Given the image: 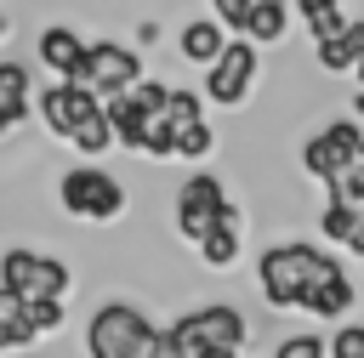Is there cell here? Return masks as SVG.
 <instances>
[{"instance_id": "6da1fadb", "label": "cell", "mask_w": 364, "mask_h": 358, "mask_svg": "<svg viewBox=\"0 0 364 358\" xmlns=\"http://www.w3.org/2000/svg\"><path fill=\"white\" fill-rule=\"evenodd\" d=\"M330 273H341V261L330 256V250H318V244H301V239H290V244H267L262 256H256V284H262V295H267V307H301V295L318 284V278H330Z\"/></svg>"}, {"instance_id": "7a4b0ae2", "label": "cell", "mask_w": 364, "mask_h": 358, "mask_svg": "<svg viewBox=\"0 0 364 358\" xmlns=\"http://www.w3.org/2000/svg\"><path fill=\"white\" fill-rule=\"evenodd\" d=\"M154 335V318L131 301H102L85 318V358H142Z\"/></svg>"}, {"instance_id": "3957f363", "label": "cell", "mask_w": 364, "mask_h": 358, "mask_svg": "<svg viewBox=\"0 0 364 358\" xmlns=\"http://www.w3.org/2000/svg\"><path fill=\"white\" fill-rule=\"evenodd\" d=\"M57 205L74 222H114V216H125V188L102 165H74L57 176Z\"/></svg>"}, {"instance_id": "277c9868", "label": "cell", "mask_w": 364, "mask_h": 358, "mask_svg": "<svg viewBox=\"0 0 364 358\" xmlns=\"http://www.w3.org/2000/svg\"><path fill=\"white\" fill-rule=\"evenodd\" d=\"M228 216H239L233 210V199H228V188L210 176V170H199V176H188L182 188H176V233L188 239V244H199L216 222H228Z\"/></svg>"}, {"instance_id": "5b68a950", "label": "cell", "mask_w": 364, "mask_h": 358, "mask_svg": "<svg viewBox=\"0 0 364 358\" xmlns=\"http://www.w3.org/2000/svg\"><path fill=\"white\" fill-rule=\"evenodd\" d=\"M0 284L17 295H68V261L28 250V244H6L0 250Z\"/></svg>"}, {"instance_id": "8992f818", "label": "cell", "mask_w": 364, "mask_h": 358, "mask_svg": "<svg viewBox=\"0 0 364 358\" xmlns=\"http://www.w3.org/2000/svg\"><path fill=\"white\" fill-rule=\"evenodd\" d=\"M358 153H364V131H358V119H336V125H324L318 136L301 142V170L318 176V182H330V176L353 170Z\"/></svg>"}, {"instance_id": "52a82bcc", "label": "cell", "mask_w": 364, "mask_h": 358, "mask_svg": "<svg viewBox=\"0 0 364 358\" xmlns=\"http://www.w3.org/2000/svg\"><path fill=\"white\" fill-rule=\"evenodd\" d=\"M250 85H256V45L250 40H228L222 57L205 68V97L216 108H239L250 97Z\"/></svg>"}, {"instance_id": "ba28073f", "label": "cell", "mask_w": 364, "mask_h": 358, "mask_svg": "<svg viewBox=\"0 0 364 358\" xmlns=\"http://www.w3.org/2000/svg\"><path fill=\"white\" fill-rule=\"evenodd\" d=\"M97 108H102V97H97L91 85H74V80H51V85L34 97V114L46 119L51 136H74Z\"/></svg>"}, {"instance_id": "9c48e42d", "label": "cell", "mask_w": 364, "mask_h": 358, "mask_svg": "<svg viewBox=\"0 0 364 358\" xmlns=\"http://www.w3.org/2000/svg\"><path fill=\"white\" fill-rule=\"evenodd\" d=\"M136 80H142V57L131 45H119V40H91L85 45V85L97 97H119Z\"/></svg>"}, {"instance_id": "30bf717a", "label": "cell", "mask_w": 364, "mask_h": 358, "mask_svg": "<svg viewBox=\"0 0 364 358\" xmlns=\"http://www.w3.org/2000/svg\"><path fill=\"white\" fill-rule=\"evenodd\" d=\"M176 335L188 341V352H193V347H245V341H250V324H245L239 307L210 301V307L182 313V318H176Z\"/></svg>"}, {"instance_id": "8fae6325", "label": "cell", "mask_w": 364, "mask_h": 358, "mask_svg": "<svg viewBox=\"0 0 364 358\" xmlns=\"http://www.w3.org/2000/svg\"><path fill=\"white\" fill-rule=\"evenodd\" d=\"M34 51H40V63H46L57 80H74V85H85V40H80L68 23H51V28H40Z\"/></svg>"}, {"instance_id": "7c38bea8", "label": "cell", "mask_w": 364, "mask_h": 358, "mask_svg": "<svg viewBox=\"0 0 364 358\" xmlns=\"http://www.w3.org/2000/svg\"><path fill=\"white\" fill-rule=\"evenodd\" d=\"M222 45H228V28H222L216 17H193V23H182V34H176L182 63H199V68H210V63L222 57Z\"/></svg>"}, {"instance_id": "4fadbf2b", "label": "cell", "mask_w": 364, "mask_h": 358, "mask_svg": "<svg viewBox=\"0 0 364 358\" xmlns=\"http://www.w3.org/2000/svg\"><path fill=\"white\" fill-rule=\"evenodd\" d=\"M318 63H324L330 74H353V68L364 63V17H347L341 34L318 40Z\"/></svg>"}, {"instance_id": "5bb4252c", "label": "cell", "mask_w": 364, "mask_h": 358, "mask_svg": "<svg viewBox=\"0 0 364 358\" xmlns=\"http://www.w3.org/2000/svg\"><path fill=\"white\" fill-rule=\"evenodd\" d=\"M353 301H358L353 278H347V273H330V278H318V284L301 295V313H313V318H341Z\"/></svg>"}, {"instance_id": "9a60e30c", "label": "cell", "mask_w": 364, "mask_h": 358, "mask_svg": "<svg viewBox=\"0 0 364 358\" xmlns=\"http://www.w3.org/2000/svg\"><path fill=\"white\" fill-rule=\"evenodd\" d=\"M284 28H290V6L284 0H250V17H245V40L250 45H273V40H284Z\"/></svg>"}, {"instance_id": "2e32d148", "label": "cell", "mask_w": 364, "mask_h": 358, "mask_svg": "<svg viewBox=\"0 0 364 358\" xmlns=\"http://www.w3.org/2000/svg\"><path fill=\"white\" fill-rule=\"evenodd\" d=\"M199 256H205V267H233V261H239V216L216 222V227L199 239Z\"/></svg>"}, {"instance_id": "e0dca14e", "label": "cell", "mask_w": 364, "mask_h": 358, "mask_svg": "<svg viewBox=\"0 0 364 358\" xmlns=\"http://www.w3.org/2000/svg\"><path fill=\"white\" fill-rule=\"evenodd\" d=\"M296 17L307 23V34H313V40H330V34H341V28H347L341 0H296Z\"/></svg>"}, {"instance_id": "ac0fdd59", "label": "cell", "mask_w": 364, "mask_h": 358, "mask_svg": "<svg viewBox=\"0 0 364 358\" xmlns=\"http://www.w3.org/2000/svg\"><path fill=\"white\" fill-rule=\"evenodd\" d=\"M23 318H28V330L46 341L51 330H63L68 313H63V295H23Z\"/></svg>"}, {"instance_id": "d6986e66", "label": "cell", "mask_w": 364, "mask_h": 358, "mask_svg": "<svg viewBox=\"0 0 364 358\" xmlns=\"http://www.w3.org/2000/svg\"><path fill=\"white\" fill-rule=\"evenodd\" d=\"M68 142H74L80 153H108V148H114V125H108V114L97 108V114H91V119H85V125H80Z\"/></svg>"}, {"instance_id": "ffe728a7", "label": "cell", "mask_w": 364, "mask_h": 358, "mask_svg": "<svg viewBox=\"0 0 364 358\" xmlns=\"http://www.w3.org/2000/svg\"><path fill=\"white\" fill-rule=\"evenodd\" d=\"M216 148V131L205 125V119H188V125H176V159H205Z\"/></svg>"}, {"instance_id": "44dd1931", "label": "cell", "mask_w": 364, "mask_h": 358, "mask_svg": "<svg viewBox=\"0 0 364 358\" xmlns=\"http://www.w3.org/2000/svg\"><path fill=\"white\" fill-rule=\"evenodd\" d=\"M34 341H40V335L28 330V318H23V307L0 318V352H6V358H11V352H28Z\"/></svg>"}, {"instance_id": "7402d4cb", "label": "cell", "mask_w": 364, "mask_h": 358, "mask_svg": "<svg viewBox=\"0 0 364 358\" xmlns=\"http://www.w3.org/2000/svg\"><path fill=\"white\" fill-rule=\"evenodd\" d=\"M165 119H171V125L205 119V97H199V91H171V97H165Z\"/></svg>"}, {"instance_id": "603a6c76", "label": "cell", "mask_w": 364, "mask_h": 358, "mask_svg": "<svg viewBox=\"0 0 364 358\" xmlns=\"http://www.w3.org/2000/svg\"><path fill=\"white\" fill-rule=\"evenodd\" d=\"M142 358H188V341L176 335V324H165V330L154 324V335H148V352H142Z\"/></svg>"}, {"instance_id": "cb8c5ba5", "label": "cell", "mask_w": 364, "mask_h": 358, "mask_svg": "<svg viewBox=\"0 0 364 358\" xmlns=\"http://www.w3.org/2000/svg\"><path fill=\"white\" fill-rule=\"evenodd\" d=\"M330 358H364V324H341L330 341H324Z\"/></svg>"}, {"instance_id": "d4e9b609", "label": "cell", "mask_w": 364, "mask_h": 358, "mask_svg": "<svg viewBox=\"0 0 364 358\" xmlns=\"http://www.w3.org/2000/svg\"><path fill=\"white\" fill-rule=\"evenodd\" d=\"M273 358H330V352H324L318 335H284V341L273 347Z\"/></svg>"}, {"instance_id": "484cf974", "label": "cell", "mask_w": 364, "mask_h": 358, "mask_svg": "<svg viewBox=\"0 0 364 358\" xmlns=\"http://www.w3.org/2000/svg\"><path fill=\"white\" fill-rule=\"evenodd\" d=\"M210 11H216V23H222V28H233V34H245V17H250V0H210Z\"/></svg>"}, {"instance_id": "4316f807", "label": "cell", "mask_w": 364, "mask_h": 358, "mask_svg": "<svg viewBox=\"0 0 364 358\" xmlns=\"http://www.w3.org/2000/svg\"><path fill=\"white\" fill-rule=\"evenodd\" d=\"M17 307H23V295H17V290H6V284H0V318H6V313H17Z\"/></svg>"}, {"instance_id": "83f0119b", "label": "cell", "mask_w": 364, "mask_h": 358, "mask_svg": "<svg viewBox=\"0 0 364 358\" xmlns=\"http://www.w3.org/2000/svg\"><path fill=\"white\" fill-rule=\"evenodd\" d=\"M353 114H358V119H364V85H358V97H353Z\"/></svg>"}, {"instance_id": "f1b7e54d", "label": "cell", "mask_w": 364, "mask_h": 358, "mask_svg": "<svg viewBox=\"0 0 364 358\" xmlns=\"http://www.w3.org/2000/svg\"><path fill=\"white\" fill-rule=\"evenodd\" d=\"M353 74H358V85H364V63H358V68H353Z\"/></svg>"}, {"instance_id": "f546056e", "label": "cell", "mask_w": 364, "mask_h": 358, "mask_svg": "<svg viewBox=\"0 0 364 358\" xmlns=\"http://www.w3.org/2000/svg\"><path fill=\"white\" fill-rule=\"evenodd\" d=\"M0 358H6V352H0Z\"/></svg>"}]
</instances>
